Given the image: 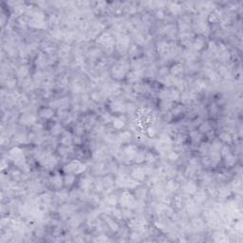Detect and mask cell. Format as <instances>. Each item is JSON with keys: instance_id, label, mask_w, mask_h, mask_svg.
Wrapping results in <instances>:
<instances>
[{"instance_id": "4fadbf2b", "label": "cell", "mask_w": 243, "mask_h": 243, "mask_svg": "<svg viewBox=\"0 0 243 243\" xmlns=\"http://www.w3.org/2000/svg\"><path fill=\"white\" fill-rule=\"evenodd\" d=\"M126 105L120 101H114L111 104V109L114 112H123L126 110Z\"/></svg>"}, {"instance_id": "d6986e66", "label": "cell", "mask_w": 243, "mask_h": 243, "mask_svg": "<svg viewBox=\"0 0 243 243\" xmlns=\"http://www.w3.org/2000/svg\"><path fill=\"white\" fill-rule=\"evenodd\" d=\"M118 138H119V140L122 142H128L130 141V139H131V134L127 131H123L119 135Z\"/></svg>"}, {"instance_id": "e0dca14e", "label": "cell", "mask_w": 243, "mask_h": 243, "mask_svg": "<svg viewBox=\"0 0 243 243\" xmlns=\"http://www.w3.org/2000/svg\"><path fill=\"white\" fill-rule=\"evenodd\" d=\"M74 182H75V177L72 174H67V175L64 177V183L67 186H71Z\"/></svg>"}, {"instance_id": "9c48e42d", "label": "cell", "mask_w": 243, "mask_h": 243, "mask_svg": "<svg viewBox=\"0 0 243 243\" xmlns=\"http://www.w3.org/2000/svg\"><path fill=\"white\" fill-rule=\"evenodd\" d=\"M183 190L185 193L187 194H195L198 190V186L195 182H188L187 183H185L183 186Z\"/></svg>"}, {"instance_id": "8992f818", "label": "cell", "mask_w": 243, "mask_h": 243, "mask_svg": "<svg viewBox=\"0 0 243 243\" xmlns=\"http://www.w3.org/2000/svg\"><path fill=\"white\" fill-rule=\"evenodd\" d=\"M145 168L142 167H138L133 169V171L131 172V176L133 179H135L136 180H142L145 178Z\"/></svg>"}, {"instance_id": "8fae6325", "label": "cell", "mask_w": 243, "mask_h": 243, "mask_svg": "<svg viewBox=\"0 0 243 243\" xmlns=\"http://www.w3.org/2000/svg\"><path fill=\"white\" fill-rule=\"evenodd\" d=\"M126 118L124 116H119V117H115L113 119V126L117 129H121L126 124Z\"/></svg>"}, {"instance_id": "83f0119b", "label": "cell", "mask_w": 243, "mask_h": 243, "mask_svg": "<svg viewBox=\"0 0 243 243\" xmlns=\"http://www.w3.org/2000/svg\"><path fill=\"white\" fill-rule=\"evenodd\" d=\"M178 187H179V184L176 182H174V180H170V182L167 183V188H168V190L171 191V192L176 191V189Z\"/></svg>"}, {"instance_id": "836d02e7", "label": "cell", "mask_w": 243, "mask_h": 243, "mask_svg": "<svg viewBox=\"0 0 243 243\" xmlns=\"http://www.w3.org/2000/svg\"><path fill=\"white\" fill-rule=\"evenodd\" d=\"M155 160V157L152 153H146L145 154V161L147 163H153Z\"/></svg>"}, {"instance_id": "ffe728a7", "label": "cell", "mask_w": 243, "mask_h": 243, "mask_svg": "<svg viewBox=\"0 0 243 243\" xmlns=\"http://www.w3.org/2000/svg\"><path fill=\"white\" fill-rule=\"evenodd\" d=\"M140 76H139V72H137V71H132V72H130L127 74V80L129 81V82H131V83H135L137 82V81L139 80Z\"/></svg>"}, {"instance_id": "2e32d148", "label": "cell", "mask_w": 243, "mask_h": 243, "mask_svg": "<svg viewBox=\"0 0 243 243\" xmlns=\"http://www.w3.org/2000/svg\"><path fill=\"white\" fill-rule=\"evenodd\" d=\"M72 137L70 133H65L64 136H63V138H62L61 140V142H62V145H64L65 146H70L72 144Z\"/></svg>"}, {"instance_id": "4316f807", "label": "cell", "mask_w": 243, "mask_h": 243, "mask_svg": "<svg viewBox=\"0 0 243 243\" xmlns=\"http://www.w3.org/2000/svg\"><path fill=\"white\" fill-rule=\"evenodd\" d=\"M211 126L208 123H203L201 126H199V131L202 132V133H208L211 131Z\"/></svg>"}, {"instance_id": "cb8c5ba5", "label": "cell", "mask_w": 243, "mask_h": 243, "mask_svg": "<svg viewBox=\"0 0 243 243\" xmlns=\"http://www.w3.org/2000/svg\"><path fill=\"white\" fill-rule=\"evenodd\" d=\"M225 163H226V165L228 166H233L235 163V158L234 157V156H232V154L230 153L228 154L227 156H225Z\"/></svg>"}, {"instance_id": "f546056e", "label": "cell", "mask_w": 243, "mask_h": 243, "mask_svg": "<svg viewBox=\"0 0 243 243\" xmlns=\"http://www.w3.org/2000/svg\"><path fill=\"white\" fill-rule=\"evenodd\" d=\"M58 151H59V154L61 155V156H67L68 153H70V148H68L67 146H61V147H59V149H58Z\"/></svg>"}, {"instance_id": "30bf717a", "label": "cell", "mask_w": 243, "mask_h": 243, "mask_svg": "<svg viewBox=\"0 0 243 243\" xmlns=\"http://www.w3.org/2000/svg\"><path fill=\"white\" fill-rule=\"evenodd\" d=\"M51 182L55 188H61L64 182V179L62 178L59 174H56V175L51 178Z\"/></svg>"}, {"instance_id": "3957f363", "label": "cell", "mask_w": 243, "mask_h": 243, "mask_svg": "<svg viewBox=\"0 0 243 243\" xmlns=\"http://www.w3.org/2000/svg\"><path fill=\"white\" fill-rule=\"evenodd\" d=\"M39 161L44 167L51 168V167L55 166L56 164H57V159H56L53 155L49 154V153H46V154H43L41 156L40 159H39Z\"/></svg>"}, {"instance_id": "6da1fadb", "label": "cell", "mask_w": 243, "mask_h": 243, "mask_svg": "<svg viewBox=\"0 0 243 243\" xmlns=\"http://www.w3.org/2000/svg\"><path fill=\"white\" fill-rule=\"evenodd\" d=\"M86 164H82L80 160H71L70 164H67L64 170L67 174H81L86 170Z\"/></svg>"}, {"instance_id": "9a60e30c", "label": "cell", "mask_w": 243, "mask_h": 243, "mask_svg": "<svg viewBox=\"0 0 243 243\" xmlns=\"http://www.w3.org/2000/svg\"><path fill=\"white\" fill-rule=\"evenodd\" d=\"M205 199H206V193L204 191H198L195 193V201L198 203H201L203 202Z\"/></svg>"}, {"instance_id": "1f68e13d", "label": "cell", "mask_w": 243, "mask_h": 243, "mask_svg": "<svg viewBox=\"0 0 243 243\" xmlns=\"http://www.w3.org/2000/svg\"><path fill=\"white\" fill-rule=\"evenodd\" d=\"M196 86L198 89H203L206 88V85H205V82L203 80H198L196 81Z\"/></svg>"}, {"instance_id": "7a4b0ae2", "label": "cell", "mask_w": 243, "mask_h": 243, "mask_svg": "<svg viewBox=\"0 0 243 243\" xmlns=\"http://www.w3.org/2000/svg\"><path fill=\"white\" fill-rule=\"evenodd\" d=\"M120 203H121V206L124 207V208H133L135 207V204H136V201H135V198L134 197L130 194L129 192H123V195L120 198Z\"/></svg>"}, {"instance_id": "d4e9b609", "label": "cell", "mask_w": 243, "mask_h": 243, "mask_svg": "<svg viewBox=\"0 0 243 243\" xmlns=\"http://www.w3.org/2000/svg\"><path fill=\"white\" fill-rule=\"evenodd\" d=\"M158 48H159L160 52L165 53L168 51V48H169V44L166 43V42H160V43H159V45H158Z\"/></svg>"}, {"instance_id": "5b68a950", "label": "cell", "mask_w": 243, "mask_h": 243, "mask_svg": "<svg viewBox=\"0 0 243 243\" xmlns=\"http://www.w3.org/2000/svg\"><path fill=\"white\" fill-rule=\"evenodd\" d=\"M127 65L126 64H118L112 68V74L117 79H122L127 73Z\"/></svg>"}, {"instance_id": "7c38bea8", "label": "cell", "mask_w": 243, "mask_h": 243, "mask_svg": "<svg viewBox=\"0 0 243 243\" xmlns=\"http://www.w3.org/2000/svg\"><path fill=\"white\" fill-rule=\"evenodd\" d=\"M179 98L182 99V102L184 104H189L192 102V100L195 98V94L192 91H186L183 92L182 96H179Z\"/></svg>"}, {"instance_id": "ba28073f", "label": "cell", "mask_w": 243, "mask_h": 243, "mask_svg": "<svg viewBox=\"0 0 243 243\" xmlns=\"http://www.w3.org/2000/svg\"><path fill=\"white\" fill-rule=\"evenodd\" d=\"M137 151H138V149H137V147L135 145H127L126 148L123 149V153L124 155L126 156L127 158L129 159H134L135 157V155L137 153Z\"/></svg>"}, {"instance_id": "d6a6232c", "label": "cell", "mask_w": 243, "mask_h": 243, "mask_svg": "<svg viewBox=\"0 0 243 243\" xmlns=\"http://www.w3.org/2000/svg\"><path fill=\"white\" fill-rule=\"evenodd\" d=\"M108 226L109 228H111V230H113V231H117L118 230V224L112 220H108Z\"/></svg>"}, {"instance_id": "603a6c76", "label": "cell", "mask_w": 243, "mask_h": 243, "mask_svg": "<svg viewBox=\"0 0 243 243\" xmlns=\"http://www.w3.org/2000/svg\"><path fill=\"white\" fill-rule=\"evenodd\" d=\"M103 185H104V188H111L112 186L114 185V180L112 179L110 177H107L103 179Z\"/></svg>"}, {"instance_id": "484cf974", "label": "cell", "mask_w": 243, "mask_h": 243, "mask_svg": "<svg viewBox=\"0 0 243 243\" xmlns=\"http://www.w3.org/2000/svg\"><path fill=\"white\" fill-rule=\"evenodd\" d=\"M62 131H63V127H62V126H61V124H59V123H56L51 129V134L57 136V135L61 134Z\"/></svg>"}, {"instance_id": "7402d4cb", "label": "cell", "mask_w": 243, "mask_h": 243, "mask_svg": "<svg viewBox=\"0 0 243 243\" xmlns=\"http://www.w3.org/2000/svg\"><path fill=\"white\" fill-rule=\"evenodd\" d=\"M204 46V41L202 38H197L194 43H193V47L196 49V51H199V49H201Z\"/></svg>"}, {"instance_id": "44dd1931", "label": "cell", "mask_w": 243, "mask_h": 243, "mask_svg": "<svg viewBox=\"0 0 243 243\" xmlns=\"http://www.w3.org/2000/svg\"><path fill=\"white\" fill-rule=\"evenodd\" d=\"M145 154L146 153L142 152V151L137 152L136 155H135V157H134V160H135L136 163L141 164V163H142V161H145Z\"/></svg>"}, {"instance_id": "ac0fdd59", "label": "cell", "mask_w": 243, "mask_h": 243, "mask_svg": "<svg viewBox=\"0 0 243 243\" xmlns=\"http://www.w3.org/2000/svg\"><path fill=\"white\" fill-rule=\"evenodd\" d=\"M183 71V67L180 65V64H176V65H174L171 68V73H172V75H179V74H180Z\"/></svg>"}, {"instance_id": "4dcf8cb0", "label": "cell", "mask_w": 243, "mask_h": 243, "mask_svg": "<svg viewBox=\"0 0 243 243\" xmlns=\"http://www.w3.org/2000/svg\"><path fill=\"white\" fill-rule=\"evenodd\" d=\"M172 107V102L171 101H163L161 102V108L166 110V109H169L171 108Z\"/></svg>"}, {"instance_id": "52a82bcc", "label": "cell", "mask_w": 243, "mask_h": 243, "mask_svg": "<svg viewBox=\"0 0 243 243\" xmlns=\"http://www.w3.org/2000/svg\"><path fill=\"white\" fill-rule=\"evenodd\" d=\"M36 121L35 116L32 114H23L21 116L20 122L23 124H26V126H30V124H33Z\"/></svg>"}, {"instance_id": "e575fe53", "label": "cell", "mask_w": 243, "mask_h": 243, "mask_svg": "<svg viewBox=\"0 0 243 243\" xmlns=\"http://www.w3.org/2000/svg\"><path fill=\"white\" fill-rule=\"evenodd\" d=\"M191 139H192L193 142H196L199 141V139H201V137H199V134L198 133V131H195V132H193V133L191 134Z\"/></svg>"}, {"instance_id": "277c9868", "label": "cell", "mask_w": 243, "mask_h": 243, "mask_svg": "<svg viewBox=\"0 0 243 243\" xmlns=\"http://www.w3.org/2000/svg\"><path fill=\"white\" fill-rule=\"evenodd\" d=\"M10 157H11V159H12L14 160V163L17 165L23 166L25 164L24 155H23V152H22V150L20 148H18V147L12 148L11 150L10 151Z\"/></svg>"}, {"instance_id": "d590c367", "label": "cell", "mask_w": 243, "mask_h": 243, "mask_svg": "<svg viewBox=\"0 0 243 243\" xmlns=\"http://www.w3.org/2000/svg\"><path fill=\"white\" fill-rule=\"evenodd\" d=\"M178 158H179V154L176 152H169V154H168V159L171 160H176Z\"/></svg>"}, {"instance_id": "f1b7e54d", "label": "cell", "mask_w": 243, "mask_h": 243, "mask_svg": "<svg viewBox=\"0 0 243 243\" xmlns=\"http://www.w3.org/2000/svg\"><path fill=\"white\" fill-rule=\"evenodd\" d=\"M220 139L221 141H223L224 142H230L232 141V137H231V135L228 134V133H221L220 135Z\"/></svg>"}, {"instance_id": "5bb4252c", "label": "cell", "mask_w": 243, "mask_h": 243, "mask_svg": "<svg viewBox=\"0 0 243 243\" xmlns=\"http://www.w3.org/2000/svg\"><path fill=\"white\" fill-rule=\"evenodd\" d=\"M53 114L54 112L51 108H43L39 111V115L42 118H45V119H49V118H51L53 116Z\"/></svg>"}]
</instances>
